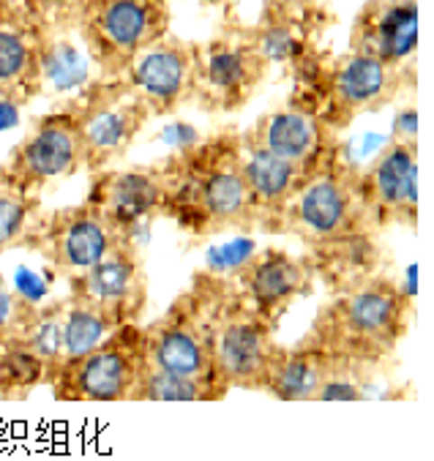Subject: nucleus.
<instances>
[{"label": "nucleus", "instance_id": "15", "mask_svg": "<svg viewBox=\"0 0 434 461\" xmlns=\"http://www.w3.org/2000/svg\"><path fill=\"white\" fill-rule=\"evenodd\" d=\"M44 25L20 0H0V102L25 107L44 94Z\"/></svg>", "mask_w": 434, "mask_h": 461}, {"label": "nucleus", "instance_id": "14", "mask_svg": "<svg viewBox=\"0 0 434 461\" xmlns=\"http://www.w3.org/2000/svg\"><path fill=\"white\" fill-rule=\"evenodd\" d=\"M74 102L85 115V169L91 175L123 161L153 118L142 102L118 94L107 79L85 85Z\"/></svg>", "mask_w": 434, "mask_h": 461}, {"label": "nucleus", "instance_id": "6", "mask_svg": "<svg viewBox=\"0 0 434 461\" xmlns=\"http://www.w3.org/2000/svg\"><path fill=\"white\" fill-rule=\"evenodd\" d=\"M169 0H88L77 39L99 71L96 79H115L169 33Z\"/></svg>", "mask_w": 434, "mask_h": 461}, {"label": "nucleus", "instance_id": "30", "mask_svg": "<svg viewBox=\"0 0 434 461\" xmlns=\"http://www.w3.org/2000/svg\"><path fill=\"white\" fill-rule=\"evenodd\" d=\"M20 4L44 25L47 33H55V31L77 33V20L88 0H20Z\"/></svg>", "mask_w": 434, "mask_h": 461}, {"label": "nucleus", "instance_id": "7", "mask_svg": "<svg viewBox=\"0 0 434 461\" xmlns=\"http://www.w3.org/2000/svg\"><path fill=\"white\" fill-rule=\"evenodd\" d=\"M148 363L145 325L126 322L88 352L58 363L47 385L55 402H131Z\"/></svg>", "mask_w": 434, "mask_h": 461}, {"label": "nucleus", "instance_id": "2", "mask_svg": "<svg viewBox=\"0 0 434 461\" xmlns=\"http://www.w3.org/2000/svg\"><path fill=\"white\" fill-rule=\"evenodd\" d=\"M410 325L412 298L404 287L391 276L369 273L339 287V293L317 309L303 339L322 347L344 366L375 372L393 360Z\"/></svg>", "mask_w": 434, "mask_h": 461}, {"label": "nucleus", "instance_id": "29", "mask_svg": "<svg viewBox=\"0 0 434 461\" xmlns=\"http://www.w3.org/2000/svg\"><path fill=\"white\" fill-rule=\"evenodd\" d=\"M39 309H41L39 303L12 290L6 276L0 273V349L17 344L28 336L33 320L39 317Z\"/></svg>", "mask_w": 434, "mask_h": 461}, {"label": "nucleus", "instance_id": "4", "mask_svg": "<svg viewBox=\"0 0 434 461\" xmlns=\"http://www.w3.org/2000/svg\"><path fill=\"white\" fill-rule=\"evenodd\" d=\"M274 235H293L312 251L353 238L377 235L358 192V172L341 156V145L317 167L276 221Z\"/></svg>", "mask_w": 434, "mask_h": 461}, {"label": "nucleus", "instance_id": "17", "mask_svg": "<svg viewBox=\"0 0 434 461\" xmlns=\"http://www.w3.org/2000/svg\"><path fill=\"white\" fill-rule=\"evenodd\" d=\"M314 265L312 259L295 257L287 249L266 246L251 254L235 273V287L240 298L271 325L287 314V309L306 293H312Z\"/></svg>", "mask_w": 434, "mask_h": 461}, {"label": "nucleus", "instance_id": "24", "mask_svg": "<svg viewBox=\"0 0 434 461\" xmlns=\"http://www.w3.org/2000/svg\"><path fill=\"white\" fill-rule=\"evenodd\" d=\"M227 393L230 388L222 380L178 377L148 363L140 383L134 385L131 402H222Z\"/></svg>", "mask_w": 434, "mask_h": 461}, {"label": "nucleus", "instance_id": "18", "mask_svg": "<svg viewBox=\"0 0 434 461\" xmlns=\"http://www.w3.org/2000/svg\"><path fill=\"white\" fill-rule=\"evenodd\" d=\"M420 39V0H366L350 28V52L407 68Z\"/></svg>", "mask_w": 434, "mask_h": 461}, {"label": "nucleus", "instance_id": "31", "mask_svg": "<svg viewBox=\"0 0 434 461\" xmlns=\"http://www.w3.org/2000/svg\"><path fill=\"white\" fill-rule=\"evenodd\" d=\"M203 4H211V6H219V4H224V0H203Z\"/></svg>", "mask_w": 434, "mask_h": 461}, {"label": "nucleus", "instance_id": "25", "mask_svg": "<svg viewBox=\"0 0 434 461\" xmlns=\"http://www.w3.org/2000/svg\"><path fill=\"white\" fill-rule=\"evenodd\" d=\"M50 366L28 344L17 341L0 349V402H25L39 385H47Z\"/></svg>", "mask_w": 434, "mask_h": 461}, {"label": "nucleus", "instance_id": "12", "mask_svg": "<svg viewBox=\"0 0 434 461\" xmlns=\"http://www.w3.org/2000/svg\"><path fill=\"white\" fill-rule=\"evenodd\" d=\"M121 238L123 235L115 232V227L91 200H82L68 208H55L47 213L41 211L23 246L36 251L47 265L68 279V276L96 265Z\"/></svg>", "mask_w": 434, "mask_h": 461}, {"label": "nucleus", "instance_id": "19", "mask_svg": "<svg viewBox=\"0 0 434 461\" xmlns=\"http://www.w3.org/2000/svg\"><path fill=\"white\" fill-rule=\"evenodd\" d=\"M161 169L158 164H142L129 169H102L94 175L88 200L104 213L115 232L129 235L140 221L150 219L161 208Z\"/></svg>", "mask_w": 434, "mask_h": 461}, {"label": "nucleus", "instance_id": "26", "mask_svg": "<svg viewBox=\"0 0 434 461\" xmlns=\"http://www.w3.org/2000/svg\"><path fill=\"white\" fill-rule=\"evenodd\" d=\"M41 197L25 194L14 189L12 183L0 175V259L6 251L20 249L41 216Z\"/></svg>", "mask_w": 434, "mask_h": 461}, {"label": "nucleus", "instance_id": "9", "mask_svg": "<svg viewBox=\"0 0 434 461\" xmlns=\"http://www.w3.org/2000/svg\"><path fill=\"white\" fill-rule=\"evenodd\" d=\"M268 71L271 63L251 44L246 28L227 23L213 39L200 44L194 104L208 115L238 113L263 87Z\"/></svg>", "mask_w": 434, "mask_h": 461}, {"label": "nucleus", "instance_id": "5", "mask_svg": "<svg viewBox=\"0 0 434 461\" xmlns=\"http://www.w3.org/2000/svg\"><path fill=\"white\" fill-rule=\"evenodd\" d=\"M412 82L410 66L393 68L375 58L347 52L309 79L306 87L312 102L301 104V110H309L333 137H339L361 115L388 107Z\"/></svg>", "mask_w": 434, "mask_h": 461}, {"label": "nucleus", "instance_id": "21", "mask_svg": "<svg viewBox=\"0 0 434 461\" xmlns=\"http://www.w3.org/2000/svg\"><path fill=\"white\" fill-rule=\"evenodd\" d=\"M249 137H254L259 145H266L279 158H287L309 172H317V167L333 153L339 140L309 113L295 104L259 115L251 129H246Z\"/></svg>", "mask_w": 434, "mask_h": 461}, {"label": "nucleus", "instance_id": "1", "mask_svg": "<svg viewBox=\"0 0 434 461\" xmlns=\"http://www.w3.org/2000/svg\"><path fill=\"white\" fill-rule=\"evenodd\" d=\"M158 216L176 221L192 238L257 230V211L243 175L238 131H219L169 153L161 164Z\"/></svg>", "mask_w": 434, "mask_h": 461}, {"label": "nucleus", "instance_id": "20", "mask_svg": "<svg viewBox=\"0 0 434 461\" xmlns=\"http://www.w3.org/2000/svg\"><path fill=\"white\" fill-rule=\"evenodd\" d=\"M243 145V175L246 186L257 211V230L276 232V221L285 213V208L293 203V197L301 192L303 183L314 175L287 158H279L266 145H259L246 131L240 134Z\"/></svg>", "mask_w": 434, "mask_h": 461}, {"label": "nucleus", "instance_id": "11", "mask_svg": "<svg viewBox=\"0 0 434 461\" xmlns=\"http://www.w3.org/2000/svg\"><path fill=\"white\" fill-rule=\"evenodd\" d=\"M276 325L259 317L230 279L216 317V372L230 391L263 393L268 366L279 347Z\"/></svg>", "mask_w": 434, "mask_h": 461}, {"label": "nucleus", "instance_id": "13", "mask_svg": "<svg viewBox=\"0 0 434 461\" xmlns=\"http://www.w3.org/2000/svg\"><path fill=\"white\" fill-rule=\"evenodd\" d=\"M68 295L88 301L113 328L142 322L148 309V270L134 240L123 235L96 265L68 276Z\"/></svg>", "mask_w": 434, "mask_h": 461}, {"label": "nucleus", "instance_id": "16", "mask_svg": "<svg viewBox=\"0 0 434 461\" xmlns=\"http://www.w3.org/2000/svg\"><path fill=\"white\" fill-rule=\"evenodd\" d=\"M358 192L372 227L402 224L418 230V145L415 140H396L358 172Z\"/></svg>", "mask_w": 434, "mask_h": 461}, {"label": "nucleus", "instance_id": "28", "mask_svg": "<svg viewBox=\"0 0 434 461\" xmlns=\"http://www.w3.org/2000/svg\"><path fill=\"white\" fill-rule=\"evenodd\" d=\"M63 312H66V298L55 301L50 306H41L28 336L23 339V344H28L33 352H39L47 360L50 375L63 360ZM50 375H47V380H50Z\"/></svg>", "mask_w": 434, "mask_h": 461}, {"label": "nucleus", "instance_id": "3", "mask_svg": "<svg viewBox=\"0 0 434 461\" xmlns=\"http://www.w3.org/2000/svg\"><path fill=\"white\" fill-rule=\"evenodd\" d=\"M227 285L224 276L197 270L189 290L145 325L148 360L156 368L178 377L222 380L216 372V317Z\"/></svg>", "mask_w": 434, "mask_h": 461}, {"label": "nucleus", "instance_id": "10", "mask_svg": "<svg viewBox=\"0 0 434 461\" xmlns=\"http://www.w3.org/2000/svg\"><path fill=\"white\" fill-rule=\"evenodd\" d=\"M197 60L200 44L169 31L164 39L148 47L121 77L107 82L118 94L142 102L153 118H164L194 102Z\"/></svg>", "mask_w": 434, "mask_h": 461}, {"label": "nucleus", "instance_id": "27", "mask_svg": "<svg viewBox=\"0 0 434 461\" xmlns=\"http://www.w3.org/2000/svg\"><path fill=\"white\" fill-rule=\"evenodd\" d=\"M110 330L113 325L99 314V309H94L88 301H82L77 295H68L66 312H63V360L88 352Z\"/></svg>", "mask_w": 434, "mask_h": 461}, {"label": "nucleus", "instance_id": "23", "mask_svg": "<svg viewBox=\"0 0 434 461\" xmlns=\"http://www.w3.org/2000/svg\"><path fill=\"white\" fill-rule=\"evenodd\" d=\"M339 360H333L322 347L301 339L293 347H276L268 366V377L263 393L279 402H317L320 391L339 372Z\"/></svg>", "mask_w": 434, "mask_h": 461}, {"label": "nucleus", "instance_id": "8", "mask_svg": "<svg viewBox=\"0 0 434 461\" xmlns=\"http://www.w3.org/2000/svg\"><path fill=\"white\" fill-rule=\"evenodd\" d=\"M85 169V115L77 102L41 115L0 167L14 189L41 197L52 183Z\"/></svg>", "mask_w": 434, "mask_h": 461}, {"label": "nucleus", "instance_id": "22", "mask_svg": "<svg viewBox=\"0 0 434 461\" xmlns=\"http://www.w3.org/2000/svg\"><path fill=\"white\" fill-rule=\"evenodd\" d=\"M243 28L271 66H301L306 58H312L314 12L306 0H268L263 17Z\"/></svg>", "mask_w": 434, "mask_h": 461}]
</instances>
